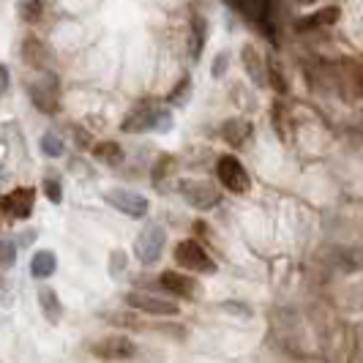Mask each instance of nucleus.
Masks as SVG:
<instances>
[{"label":"nucleus","mask_w":363,"mask_h":363,"mask_svg":"<svg viewBox=\"0 0 363 363\" xmlns=\"http://www.w3.org/2000/svg\"><path fill=\"white\" fill-rule=\"evenodd\" d=\"M218 137L230 147H249L255 140V126L246 118H230L218 128Z\"/></svg>","instance_id":"obj_13"},{"label":"nucleus","mask_w":363,"mask_h":363,"mask_svg":"<svg viewBox=\"0 0 363 363\" xmlns=\"http://www.w3.org/2000/svg\"><path fill=\"white\" fill-rule=\"evenodd\" d=\"M216 175H218V183H221L230 194H249V191H252V175L246 172V167H243L240 159L233 156V153L218 156Z\"/></svg>","instance_id":"obj_4"},{"label":"nucleus","mask_w":363,"mask_h":363,"mask_svg":"<svg viewBox=\"0 0 363 363\" xmlns=\"http://www.w3.org/2000/svg\"><path fill=\"white\" fill-rule=\"evenodd\" d=\"M164 246H167V230L162 224H145L143 233L134 240V257L143 262V265H156L164 255Z\"/></svg>","instance_id":"obj_6"},{"label":"nucleus","mask_w":363,"mask_h":363,"mask_svg":"<svg viewBox=\"0 0 363 363\" xmlns=\"http://www.w3.org/2000/svg\"><path fill=\"white\" fill-rule=\"evenodd\" d=\"M109 276L112 279H121L123 273H126V268H128V255L123 252V249H115L112 255H109Z\"/></svg>","instance_id":"obj_28"},{"label":"nucleus","mask_w":363,"mask_h":363,"mask_svg":"<svg viewBox=\"0 0 363 363\" xmlns=\"http://www.w3.org/2000/svg\"><path fill=\"white\" fill-rule=\"evenodd\" d=\"M9 85H11V72H9V66H3V93L9 91Z\"/></svg>","instance_id":"obj_35"},{"label":"nucleus","mask_w":363,"mask_h":363,"mask_svg":"<svg viewBox=\"0 0 363 363\" xmlns=\"http://www.w3.org/2000/svg\"><path fill=\"white\" fill-rule=\"evenodd\" d=\"M208 44V19L202 17L200 11H194L189 17V41H186V50H189V57L197 63L202 57V50Z\"/></svg>","instance_id":"obj_17"},{"label":"nucleus","mask_w":363,"mask_h":363,"mask_svg":"<svg viewBox=\"0 0 363 363\" xmlns=\"http://www.w3.org/2000/svg\"><path fill=\"white\" fill-rule=\"evenodd\" d=\"M175 262L181 265L183 271L191 273H213L216 262L213 257L208 255V249L202 246L197 238H186L181 243H175Z\"/></svg>","instance_id":"obj_5"},{"label":"nucleus","mask_w":363,"mask_h":363,"mask_svg":"<svg viewBox=\"0 0 363 363\" xmlns=\"http://www.w3.org/2000/svg\"><path fill=\"white\" fill-rule=\"evenodd\" d=\"M55 271H57V257H55V252L41 249V252L33 255V259H30V276L33 279H50Z\"/></svg>","instance_id":"obj_22"},{"label":"nucleus","mask_w":363,"mask_h":363,"mask_svg":"<svg viewBox=\"0 0 363 363\" xmlns=\"http://www.w3.org/2000/svg\"><path fill=\"white\" fill-rule=\"evenodd\" d=\"M169 128H172V112L156 99H140L121 121L123 134H145V131L167 134Z\"/></svg>","instance_id":"obj_1"},{"label":"nucleus","mask_w":363,"mask_h":363,"mask_svg":"<svg viewBox=\"0 0 363 363\" xmlns=\"http://www.w3.org/2000/svg\"><path fill=\"white\" fill-rule=\"evenodd\" d=\"M159 287H162L167 295H175V298H186L191 301L197 295V281L194 276H186V273L178 271H164L159 276Z\"/></svg>","instance_id":"obj_15"},{"label":"nucleus","mask_w":363,"mask_h":363,"mask_svg":"<svg viewBox=\"0 0 363 363\" xmlns=\"http://www.w3.org/2000/svg\"><path fill=\"white\" fill-rule=\"evenodd\" d=\"M175 175V156L169 153H162L156 162H153V169H150V181L156 186V191H167V181Z\"/></svg>","instance_id":"obj_20"},{"label":"nucleus","mask_w":363,"mask_h":363,"mask_svg":"<svg viewBox=\"0 0 363 363\" xmlns=\"http://www.w3.org/2000/svg\"><path fill=\"white\" fill-rule=\"evenodd\" d=\"M33 240H36V230H25V235H19V238H17L19 249H25V246H30Z\"/></svg>","instance_id":"obj_33"},{"label":"nucleus","mask_w":363,"mask_h":363,"mask_svg":"<svg viewBox=\"0 0 363 363\" xmlns=\"http://www.w3.org/2000/svg\"><path fill=\"white\" fill-rule=\"evenodd\" d=\"M336 259H339L342 271H363V243L361 246H352V249H342V255H336Z\"/></svg>","instance_id":"obj_23"},{"label":"nucleus","mask_w":363,"mask_h":363,"mask_svg":"<svg viewBox=\"0 0 363 363\" xmlns=\"http://www.w3.org/2000/svg\"><path fill=\"white\" fill-rule=\"evenodd\" d=\"M189 93H191V77L189 74H183L181 79H178V85L169 91L167 96V104H175V107H183L186 101H189Z\"/></svg>","instance_id":"obj_26"},{"label":"nucleus","mask_w":363,"mask_h":363,"mask_svg":"<svg viewBox=\"0 0 363 363\" xmlns=\"http://www.w3.org/2000/svg\"><path fill=\"white\" fill-rule=\"evenodd\" d=\"M91 355L101 361H128L137 355V345L128 336H104L91 345Z\"/></svg>","instance_id":"obj_11"},{"label":"nucleus","mask_w":363,"mask_h":363,"mask_svg":"<svg viewBox=\"0 0 363 363\" xmlns=\"http://www.w3.org/2000/svg\"><path fill=\"white\" fill-rule=\"evenodd\" d=\"M25 91H28L38 112H44V115H57L60 112V79H57V74L41 69L36 77H30L25 82Z\"/></svg>","instance_id":"obj_3"},{"label":"nucleus","mask_w":363,"mask_h":363,"mask_svg":"<svg viewBox=\"0 0 363 363\" xmlns=\"http://www.w3.org/2000/svg\"><path fill=\"white\" fill-rule=\"evenodd\" d=\"M268 85H271L279 96H287V93H290V82H287V77L281 74V66H279L276 57H268Z\"/></svg>","instance_id":"obj_24"},{"label":"nucleus","mask_w":363,"mask_h":363,"mask_svg":"<svg viewBox=\"0 0 363 363\" xmlns=\"http://www.w3.org/2000/svg\"><path fill=\"white\" fill-rule=\"evenodd\" d=\"M41 189H44V197L52 202V205H60V202H63V186H60L57 178H44Z\"/></svg>","instance_id":"obj_29"},{"label":"nucleus","mask_w":363,"mask_h":363,"mask_svg":"<svg viewBox=\"0 0 363 363\" xmlns=\"http://www.w3.org/2000/svg\"><path fill=\"white\" fill-rule=\"evenodd\" d=\"M72 134H74V143H77V147H79V150H88V147H91V143H93L91 131H85L82 126H77V123H74Z\"/></svg>","instance_id":"obj_31"},{"label":"nucleus","mask_w":363,"mask_h":363,"mask_svg":"<svg viewBox=\"0 0 363 363\" xmlns=\"http://www.w3.org/2000/svg\"><path fill=\"white\" fill-rule=\"evenodd\" d=\"M227 3L249 25H255L273 47H279V11H281V0H227Z\"/></svg>","instance_id":"obj_2"},{"label":"nucleus","mask_w":363,"mask_h":363,"mask_svg":"<svg viewBox=\"0 0 363 363\" xmlns=\"http://www.w3.org/2000/svg\"><path fill=\"white\" fill-rule=\"evenodd\" d=\"M19 55H22V60H25L30 69H36V72L50 69V66H52V60H55L50 44H44L38 36L25 38V41H22V47H19Z\"/></svg>","instance_id":"obj_14"},{"label":"nucleus","mask_w":363,"mask_h":363,"mask_svg":"<svg viewBox=\"0 0 363 363\" xmlns=\"http://www.w3.org/2000/svg\"><path fill=\"white\" fill-rule=\"evenodd\" d=\"M221 309H227V311H235V314H246V317H249V314H252V309H249V306H243V303H224V306H221Z\"/></svg>","instance_id":"obj_34"},{"label":"nucleus","mask_w":363,"mask_h":363,"mask_svg":"<svg viewBox=\"0 0 363 363\" xmlns=\"http://www.w3.org/2000/svg\"><path fill=\"white\" fill-rule=\"evenodd\" d=\"M333 77L345 99H363V63L355 57H342L333 63Z\"/></svg>","instance_id":"obj_8"},{"label":"nucleus","mask_w":363,"mask_h":363,"mask_svg":"<svg viewBox=\"0 0 363 363\" xmlns=\"http://www.w3.org/2000/svg\"><path fill=\"white\" fill-rule=\"evenodd\" d=\"M126 303L131 309L143 311V314H150V317H175L178 314V303L169 301V298H159L153 292H128Z\"/></svg>","instance_id":"obj_10"},{"label":"nucleus","mask_w":363,"mask_h":363,"mask_svg":"<svg viewBox=\"0 0 363 363\" xmlns=\"http://www.w3.org/2000/svg\"><path fill=\"white\" fill-rule=\"evenodd\" d=\"M93 156L107 167H121L126 162V153H123V145L115 143V140H104V143H96L93 145Z\"/></svg>","instance_id":"obj_21"},{"label":"nucleus","mask_w":363,"mask_h":363,"mask_svg":"<svg viewBox=\"0 0 363 363\" xmlns=\"http://www.w3.org/2000/svg\"><path fill=\"white\" fill-rule=\"evenodd\" d=\"M339 17H342V9L339 6H328V9H320L314 14H306L303 19H298L295 22V30L298 33H314V30H323V28L336 25Z\"/></svg>","instance_id":"obj_18"},{"label":"nucleus","mask_w":363,"mask_h":363,"mask_svg":"<svg viewBox=\"0 0 363 363\" xmlns=\"http://www.w3.org/2000/svg\"><path fill=\"white\" fill-rule=\"evenodd\" d=\"M227 66H230V52H218L216 60H213V66H211V74L218 79V77L227 74Z\"/></svg>","instance_id":"obj_32"},{"label":"nucleus","mask_w":363,"mask_h":363,"mask_svg":"<svg viewBox=\"0 0 363 363\" xmlns=\"http://www.w3.org/2000/svg\"><path fill=\"white\" fill-rule=\"evenodd\" d=\"M104 202L112 205L118 213L131 218H145L147 211H150L147 197H143L140 191H131V189H109L107 194H104Z\"/></svg>","instance_id":"obj_9"},{"label":"nucleus","mask_w":363,"mask_h":363,"mask_svg":"<svg viewBox=\"0 0 363 363\" xmlns=\"http://www.w3.org/2000/svg\"><path fill=\"white\" fill-rule=\"evenodd\" d=\"M33 205H36V189H33V186H19L14 191L3 194V200H0L3 213L9 218H19V221L30 218Z\"/></svg>","instance_id":"obj_12"},{"label":"nucleus","mask_w":363,"mask_h":363,"mask_svg":"<svg viewBox=\"0 0 363 363\" xmlns=\"http://www.w3.org/2000/svg\"><path fill=\"white\" fill-rule=\"evenodd\" d=\"M38 309L44 314V320L52 323V325H57L60 317H63V303H60L57 292L50 290V287H41V290H38Z\"/></svg>","instance_id":"obj_19"},{"label":"nucleus","mask_w":363,"mask_h":363,"mask_svg":"<svg viewBox=\"0 0 363 363\" xmlns=\"http://www.w3.org/2000/svg\"><path fill=\"white\" fill-rule=\"evenodd\" d=\"M295 3H301V6H311V3H317V0H295Z\"/></svg>","instance_id":"obj_36"},{"label":"nucleus","mask_w":363,"mask_h":363,"mask_svg":"<svg viewBox=\"0 0 363 363\" xmlns=\"http://www.w3.org/2000/svg\"><path fill=\"white\" fill-rule=\"evenodd\" d=\"M240 63H243L249 79L255 82L257 88L268 85V57H262V55L257 52L255 44H243L240 47Z\"/></svg>","instance_id":"obj_16"},{"label":"nucleus","mask_w":363,"mask_h":363,"mask_svg":"<svg viewBox=\"0 0 363 363\" xmlns=\"http://www.w3.org/2000/svg\"><path fill=\"white\" fill-rule=\"evenodd\" d=\"M17 246L19 243H14L11 238H6V240L0 243V252H3V271H9V268L17 262Z\"/></svg>","instance_id":"obj_30"},{"label":"nucleus","mask_w":363,"mask_h":363,"mask_svg":"<svg viewBox=\"0 0 363 363\" xmlns=\"http://www.w3.org/2000/svg\"><path fill=\"white\" fill-rule=\"evenodd\" d=\"M19 17L25 22H38L41 19V11H44V3L41 0H19Z\"/></svg>","instance_id":"obj_27"},{"label":"nucleus","mask_w":363,"mask_h":363,"mask_svg":"<svg viewBox=\"0 0 363 363\" xmlns=\"http://www.w3.org/2000/svg\"><path fill=\"white\" fill-rule=\"evenodd\" d=\"M38 147H41V153L44 156H50V159H60L63 153H66V143L55 134V131H47V134H41V140H38Z\"/></svg>","instance_id":"obj_25"},{"label":"nucleus","mask_w":363,"mask_h":363,"mask_svg":"<svg viewBox=\"0 0 363 363\" xmlns=\"http://www.w3.org/2000/svg\"><path fill=\"white\" fill-rule=\"evenodd\" d=\"M178 194L183 197V202L194 211H213L218 202H221V194L218 189L211 181H194V178H186V181L178 183Z\"/></svg>","instance_id":"obj_7"}]
</instances>
